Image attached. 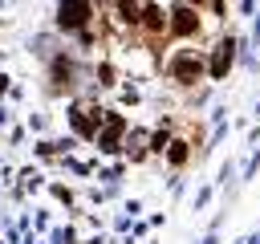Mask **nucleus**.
Masks as SVG:
<instances>
[{"instance_id": "obj_1", "label": "nucleus", "mask_w": 260, "mask_h": 244, "mask_svg": "<svg viewBox=\"0 0 260 244\" xmlns=\"http://www.w3.org/2000/svg\"><path fill=\"white\" fill-rule=\"evenodd\" d=\"M199 69H203V65H199V57H195V53H179V57L171 61V77H175V81H183V85H187V81H195V77H199Z\"/></svg>"}, {"instance_id": "obj_2", "label": "nucleus", "mask_w": 260, "mask_h": 244, "mask_svg": "<svg viewBox=\"0 0 260 244\" xmlns=\"http://www.w3.org/2000/svg\"><path fill=\"white\" fill-rule=\"evenodd\" d=\"M85 16H89V0H65L61 4V24L65 28H81Z\"/></svg>"}, {"instance_id": "obj_3", "label": "nucleus", "mask_w": 260, "mask_h": 244, "mask_svg": "<svg viewBox=\"0 0 260 244\" xmlns=\"http://www.w3.org/2000/svg\"><path fill=\"white\" fill-rule=\"evenodd\" d=\"M175 16H179V20H175V24H171V28H175V33H179V37H191V33H195V28H199V20H195V12H191V8H179V12H175Z\"/></svg>"}, {"instance_id": "obj_4", "label": "nucleus", "mask_w": 260, "mask_h": 244, "mask_svg": "<svg viewBox=\"0 0 260 244\" xmlns=\"http://www.w3.org/2000/svg\"><path fill=\"white\" fill-rule=\"evenodd\" d=\"M183 146H187V142H171V163H175V167L187 159V150H183Z\"/></svg>"}]
</instances>
